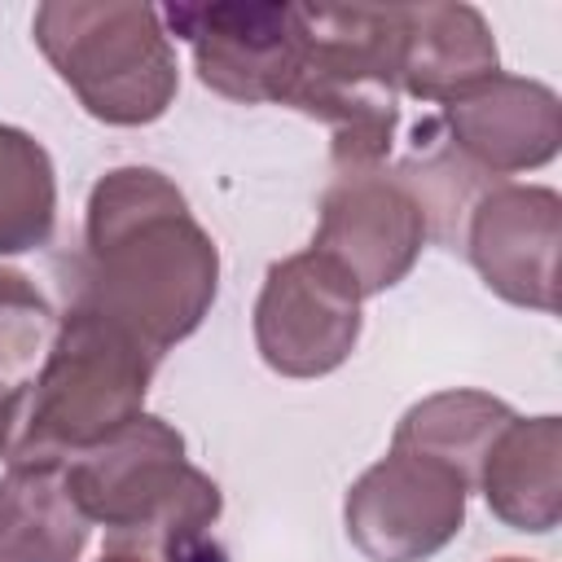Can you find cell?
<instances>
[{"instance_id": "6da1fadb", "label": "cell", "mask_w": 562, "mask_h": 562, "mask_svg": "<svg viewBox=\"0 0 562 562\" xmlns=\"http://www.w3.org/2000/svg\"><path fill=\"white\" fill-rule=\"evenodd\" d=\"M220 290L215 237L154 167H114L88 193L79 299L154 356L184 342Z\"/></svg>"}, {"instance_id": "7a4b0ae2", "label": "cell", "mask_w": 562, "mask_h": 562, "mask_svg": "<svg viewBox=\"0 0 562 562\" xmlns=\"http://www.w3.org/2000/svg\"><path fill=\"white\" fill-rule=\"evenodd\" d=\"M70 496L88 522L105 527V553L140 562H224L211 527L224 496L184 457V435L140 413L97 448L66 461Z\"/></svg>"}, {"instance_id": "3957f363", "label": "cell", "mask_w": 562, "mask_h": 562, "mask_svg": "<svg viewBox=\"0 0 562 562\" xmlns=\"http://www.w3.org/2000/svg\"><path fill=\"white\" fill-rule=\"evenodd\" d=\"M158 356L119 321L75 303L57 316L53 342L13 391L4 461L66 465L145 413Z\"/></svg>"}, {"instance_id": "277c9868", "label": "cell", "mask_w": 562, "mask_h": 562, "mask_svg": "<svg viewBox=\"0 0 562 562\" xmlns=\"http://www.w3.org/2000/svg\"><path fill=\"white\" fill-rule=\"evenodd\" d=\"M303 53L285 105L329 127L338 171L382 167L400 123V4H299Z\"/></svg>"}, {"instance_id": "5b68a950", "label": "cell", "mask_w": 562, "mask_h": 562, "mask_svg": "<svg viewBox=\"0 0 562 562\" xmlns=\"http://www.w3.org/2000/svg\"><path fill=\"white\" fill-rule=\"evenodd\" d=\"M31 31L57 79L110 127H145L176 101V48L154 4L48 0Z\"/></svg>"}, {"instance_id": "8992f818", "label": "cell", "mask_w": 562, "mask_h": 562, "mask_svg": "<svg viewBox=\"0 0 562 562\" xmlns=\"http://www.w3.org/2000/svg\"><path fill=\"white\" fill-rule=\"evenodd\" d=\"M470 492L452 465L391 443L347 487L342 527L369 562H426L465 527Z\"/></svg>"}, {"instance_id": "52a82bcc", "label": "cell", "mask_w": 562, "mask_h": 562, "mask_svg": "<svg viewBox=\"0 0 562 562\" xmlns=\"http://www.w3.org/2000/svg\"><path fill=\"white\" fill-rule=\"evenodd\" d=\"M356 281L321 250L285 255L268 268L255 299V347L281 378H325L360 342Z\"/></svg>"}, {"instance_id": "ba28073f", "label": "cell", "mask_w": 562, "mask_h": 562, "mask_svg": "<svg viewBox=\"0 0 562 562\" xmlns=\"http://www.w3.org/2000/svg\"><path fill=\"white\" fill-rule=\"evenodd\" d=\"M162 22L193 48V70L211 92L285 105L303 53L299 4H167Z\"/></svg>"}, {"instance_id": "9c48e42d", "label": "cell", "mask_w": 562, "mask_h": 562, "mask_svg": "<svg viewBox=\"0 0 562 562\" xmlns=\"http://www.w3.org/2000/svg\"><path fill=\"white\" fill-rule=\"evenodd\" d=\"M426 237V211L413 198V189L400 176L373 167L334 176V184L321 198L312 250L329 255L369 299L400 285L413 272Z\"/></svg>"}, {"instance_id": "30bf717a", "label": "cell", "mask_w": 562, "mask_h": 562, "mask_svg": "<svg viewBox=\"0 0 562 562\" xmlns=\"http://www.w3.org/2000/svg\"><path fill=\"white\" fill-rule=\"evenodd\" d=\"M465 255L505 303L558 312L562 198L549 184H492L465 211Z\"/></svg>"}, {"instance_id": "8fae6325", "label": "cell", "mask_w": 562, "mask_h": 562, "mask_svg": "<svg viewBox=\"0 0 562 562\" xmlns=\"http://www.w3.org/2000/svg\"><path fill=\"white\" fill-rule=\"evenodd\" d=\"M448 149L483 176L544 167L562 145V101L549 83L492 75L443 105Z\"/></svg>"}, {"instance_id": "7c38bea8", "label": "cell", "mask_w": 562, "mask_h": 562, "mask_svg": "<svg viewBox=\"0 0 562 562\" xmlns=\"http://www.w3.org/2000/svg\"><path fill=\"white\" fill-rule=\"evenodd\" d=\"M501 75V53L487 18L474 4L426 0L400 4V35H395V79L400 97L448 105L470 88Z\"/></svg>"}, {"instance_id": "4fadbf2b", "label": "cell", "mask_w": 562, "mask_h": 562, "mask_svg": "<svg viewBox=\"0 0 562 562\" xmlns=\"http://www.w3.org/2000/svg\"><path fill=\"white\" fill-rule=\"evenodd\" d=\"M487 509L514 531H553L562 518V422L514 417L487 448L474 483Z\"/></svg>"}, {"instance_id": "5bb4252c", "label": "cell", "mask_w": 562, "mask_h": 562, "mask_svg": "<svg viewBox=\"0 0 562 562\" xmlns=\"http://www.w3.org/2000/svg\"><path fill=\"white\" fill-rule=\"evenodd\" d=\"M92 522L70 496L66 465L26 461L0 479V562H79Z\"/></svg>"}, {"instance_id": "9a60e30c", "label": "cell", "mask_w": 562, "mask_h": 562, "mask_svg": "<svg viewBox=\"0 0 562 562\" xmlns=\"http://www.w3.org/2000/svg\"><path fill=\"white\" fill-rule=\"evenodd\" d=\"M514 417H518V413H514L505 400L487 395V391H439V395L417 400V404L400 417L391 443H395V448L426 452V457L452 465V470L474 487V483H479V465H483L492 439H496Z\"/></svg>"}, {"instance_id": "2e32d148", "label": "cell", "mask_w": 562, "mask_h": 562, "mask_svg": "<svg viewBox=\"0 0 562 562\" xmlns=\"http://www.w3.org/2000/svg\"><path fill=\"white\" fill-rule=\"evenodd\" d=\"M57 228V176L48 149L0 123V255H26L48 246Z\"/></svg>"}, {"instance_id": "e0dca14e", "label": "cell", "mask_w": 562, "mask_h": 562, "mask_svg": "<svg viewBox=\"0 0 562 562\" xmlns=\"http://www.w3.org/2000/svg\"><path fill=\"white\" fill-rule=\"evenodd\" d=\"M53 329L57 316L35 281L18 268H0V378L18 386L35 356L48 351Z\"/></svg>"}, {"instance_id": "ac0fdd59", "label": "cell", "mask_w": 562, "mask_h": 562, "mask_svg": "<svg viewBox=\"0 0 562 562\" xmlns=\"http://www.w3.org/2000/svg\"><path fill=\"white\" fill-rule=\"evenodd\" d=\"M13 382L0 378V457H4V443H9V422H13Z\"/></svg>"}, {"instance_id": "d6986e66", "label": "cell", "mask_w": 562, "mask_h": 562, "mask_svg": "<svg viewBox=\"0 0 562 562\" xmlns=\"http://www.w3.org/2000/svg\"><path fill=\"white\" fill-rule=\"evenodd\" d=\"M101 562H140V558H127V553H101Z\"/></svg>"}, {"instance_id": "ffe728a7", "label": "cell", "mask_w": 562, "mask_h": 562, "mask_svg": "<svg viewBox=\"0 0 562 562\" xmlns=\"http://www.w3.org/2000/svg\"><path fill=\"white\" fill-rule=\"evenodd\" d=\"M496 562H527V558H496Z\"/></svg>"}]
</instances>
